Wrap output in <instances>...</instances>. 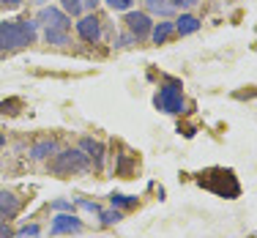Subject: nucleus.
Segmentation results:
<instances>
[{"label": "nucleus", "mask_w": 257, "mask_h": 238, "mask_svg": "<svg viewBox=\"0 0 257 238\" xmlns=\"http://www.w3.org/2000/svg\"><path fill=\"white\" fill-rule=\"evenodd\" d=\"M134 41H137V39H134L132 33H128V36H120V39H118V47H128V44H134Z\"/></svg>", "instance_id": "obj_25"}, {"label": "nucleus", "mask_w": 257, "mask_h": 238, "mask_svg": "<svg viewBox=\"0 0 257 238\" xmlns=\"http://www.w3.org/2000/svg\"><path fill=\"white\" fill-rule=\"evenodd\" d=\"M200 28H203V22L194 14H181L178 20H175V33L178 36H192V33H197Z\"/></svg>", "instance_id": "obj_10"}, {"label": "nucleus", "mask_w": 257, "mask_h": 238, "mask_svg": "<svg viewBox=\"0 0 257 238\" xmlns=\"http://www.w3.org/2000/svg\"><path fill=\"white\" fill-rule=\"evenodd\" d=\"M22 104V101L20 99H9V101H0V112H9V115H14V112H20V109H17V107H20Z\"/></svg>", "instance_id": "obj_20"}, {"label": "nucleus", "mask_w": 257, "mask_h": 238, "mask_svg": "<svg viewBox=\"0 0 257 238\" xmlns=\"http://www.w3.org/2000/svg\"><path fill=\"white\" fill-rule=\"evenodd\" d=\"M52 208L55 211H71V203H69V200H55Z\"/></svg>", "instance_id": "obj_23"}, {"label": "nucleus", "mask_w": 257, "mask_h": 238, "mask_svg": "<svg viewBox=\"0 0 257 238\" xmlns=\"http://www.w3.org/2000/svg\"><path fill=\"white\" fill-rule=\"evenodd\" d=\"M79 151H82L90 162H93V167H101V162H104V145L99 143V140L82 137V140H79Z\"/></svg>", "instance_id": "obj_9"}, {"label": "nucleus", "mask_w": 257, "mask_h": 238, "mask_svg": "<svg viewBox=\"0 0 257 238\" xmlns=\"http://www.w3.org/2000/svg\"><path fill=\"white\" fill-rule=\"evenodd\" d=\"M44 39H47V44H58V47H66V44H69V30L44 28Z\"/></svg>", "instance_id": "obj_13"}, {"label": "nucleus", "mask_w": 257, "mask_h": 238, "mask_svg": "<svg viewBox=\"0 0 257 238\" xmlns=\"http://www.w3.org/2000/svg\"><path fill=\"white\" fill-rule=\"evenodd\" d=\"M3 6H9V9H20L22 6V0H0Z\"/></svg>", "instance_id": "obj_26"}, {"label": "nucleus", "mask_w": 257, "mask_h": 238, "mask_svg": "<svg viewBox=\"0 0 257 238\" xmlns=\"http://www.w3.org/2000/svg\"><path fill=\"white\" fill-rule=\"evenodd\" d=\"M74 205H77L79 211H88V213H93V216H99V211H101V205H99V203H93V200H85V197L74 200Z\"/></svg>", "instance_id": "obj_17"}, {"label": "nucleus", "mask_w": 257, "mask_h": 238, "mask_svg": "<svg viewBox=\"0 0 257 238\" xmlns=\"http://www.w3.org/2000/svg\"><path fill=\"white\" fill-rule=\"evenodd\" d=\"M123 22H126L128 33H132L137 41L148 39V36H151V30H154V22H151V14H145V11H126Z\"/></svg>", "instance_id": "obj_4"}, {"label": "nucleus", "mask_w": 257, "mask_h": 238, "mask_svg": "<svg viewBox=\"0 0 257 238\" xmlns=\"http://www.w3.org/2000/svg\"><path fill=\"white\" fill-rule=\"evenodd\" d=\"M36 22H44V28H58V30H71V17L66 14L63 9H41L39 11V20Z\"/></svg>", "instance_id": "obj_6"}, {"label": "nucleus", "mask_w": 257, "mask_h": 238, "mask_svg": "<svg viewBox=\"0 0 257 238\" xmlns=\"http://www.w3.org/2000/svg\"><path fill=\"white\" fill-rule=\"evenodd\" d=\"M99 219H101V224H118L120 219H123V213H120L118 208H112V211H99Z\"/></svg>", "instance_id": "obj_16"}, {"label": "nucleus", "mask_w": 257, "mask_h": 238, "mask_svg": "<svg viewBox=\"0 0 257 238\" xmlns=\"http://www.w3.org/2000/svg\"><path fill=\"white\" fill-rule=\"evenodd\" d=\"M145 9H148L151 14H159V17H167L175 11L170 0H145Z\"/></svg>", "instance_id": "obj_14"}, {"label": "nucleus", "mask_w": 257, "mask_h": 238, "mask_svg": "<svg viewBox=\"0 0 257 238\" xmlns=\"http://www.w3.org/2000/svg\"><path fill=\"white\" fill-rule=\"evenodd\" d=\"M175 36V22H154V30H151V39L154 44H167L170 39Z\"/></svg>", "instance_id": "obj_11"}, {"label": "nucleus", "mask_w": 257, "mask_h": 238, "mask_svg": "<svg viewBox=\"0 0 257 238\" xmlns=\"http://www.w3.org/2000/svg\"><path fill=\"white\" fill-rule=\"evenodd\" d=\"M30 3H36V6H44V3H47V0H30Z\"/></svg>", "instance_id": "obj_28"}, {"label": "nucleus", "mask_w": 257, "mask_h": 238, "mask_svg": "<svg viewBox=\"0 0 257 238\" xmlns=\"http://www.w3.org/2000/svg\"><path fill=\"white\" fill-rule=\"evenodd\" d=\"M170 3H173V9H194L197 0H170Z\"/></svg>", "instance_id": "obj_22"}, {"label": "nucleus", "mask_w": 257, "mask_h": 238, "mask_svg": "<svg viewBox=\"0 0 257 238\" xmlns=\"http://www.w3.org/2000/svg\"><path fill=\"white\" fill-rule=\"evenodd\" d=\"M0 238H14V233H11V227L6 224V219H0Z\"/></svg>", "instance_id": "obj_24"}, {"label": "nucleus", "mask_w": 257, "mask_h": 238, "mask_svg": "<svg viewBox=\"0 0 257 238\" xmlns=\"http://www.w3.org/2000/svg\"><path fill=\"white\" fill-rule=\"evenodd\" d=\"M156 107L162 112H170V115H181L186 112V99H183V85L178 79H164V85L159 88L156 93Z\"/></svg>", "instance_id": "obj_3"}, {"label": "nucleus", "mask_w": 257, "mask_h": 238, "mask_svg": "<svg viewBox=\"0 0 257 238\" xmlns=\"http://www.w3.org/2000/svg\"><path fill=\"white\" fill-rule=\"evenodd\" d=\"M39 233H41L39 224H28V227L20 230V233H14V238H39Z\"/></svg>", "instance_id": "obj_19"}, {"label": "nucleus", "mask_w": 257, "mask_h": 238, "mask_svg": "<svg viewBox=\"0 0 257 238\" xmlns=\"http://www.w3.org/2000/svg\"><path fill=\"white\" fill-rule=\"evenodd\" d=\"M52 154H58V143H55V140H39V143L30 148V156L33 159H50Z\"/></svg>", "instance_id": "obj_12"}, {"label": "nucleus", "mask_w": 257, "mask_h": 238, "mask_svg": "<svg viewBox=\"0 0 257 238\" xmlns=\"http://www.w3.org/2000/svg\"><path fill=\"white\" fill-rule=\"evenodd\" d=\"M52 173L60 175V178H69V175H79V173H88L90 170V159L82 154L79 148H66L58 151L52 159Z\"/></svg>", "instance_id": "obj_2"}, {"label": "nucleus", "mask_w": 257, "mask_h": 238, "mask_svg": "<svg viewBox=\"0 0 257 238\" xmlns=\"http://www.w3.org/2000/svg\"><path fill=\"white\" fill-rule=\"evenodd\" d=\"M39 36L36 20H17V22H0V50L14 52L22 47H30Z\"/></svg>", "instance_id": "obj_1"}, {"label": "nucleus", "mask_w": 257, "mask_h": 238, "mask_svg": "<svg viewBox=\"0 0 257 238\" xmlns=\"http://www.w3.org/2000/svg\"><path fill=\"white\" fill-rule=\"evenodd\" d=\"M77 33L82 41H88V44H96V41L101 39V20L96 14H88L82 17V20L77 22Z\"/></svg>", "instance_id": "obj_7"}, {"label": "nucleus", "mask_w": 257, "mask_h": 238, "mask_svg": "<svg viewBox=\"0 0 257 238\" xmlns=\"http://www.w3.org/2000/svg\"><path fill=\"white\" fill-rule=\"evenodd\" d=\"M0 145H6V137H3V134H0Z\"/></svg>", "instance_id": "obj_29"}, {"label": "nucleus", "mask_w": 257, "mask_h": 238, "mask_svg": "<svg viewBox=\"0 0 257 238\" xmlns=\"http://www.w3.org/2000/svg\"><path fill=\"white\" fill-rule=\"evenodd\" d=\"M60 9H63L66 14L77 17L79 11H82V0H60Z\"/></svg>", "instance_id": "obj_18"}, {"label": "nucleus", "mask_w": 257, "mask_h": 238, "mask_svg": "<svg viewBox=\"0 0 257 238\" xmlns=\"http://www.w3.org/2000/svg\"><path fill=\"white\" fill-rule=\"evenodd\" d=\"M109 203H112V208H134V205H137V197H128V194H109Z\"/></svg>", "instance_id": "obj_15"}, {"label": "nucleus", "mask_w": 257, "mask_h": 238, "mask_svg": "<svg viewBox=\"0 0 257 238\" xmlns=\"http://www.w3.org/2000/svg\"><path fill=\"white\" fill-rule=\"evenodd\" d=\"M107 6H109L112 11H132L134 0H107Z\"/></svg>", "instance_id": "obj_21"}, {"label": "nucleus", "mask_w": 257, "mask_h": 238, "mask_svg": "<svg viewBox=\"0 0 257 238\" xmlns=\"http://www.w3.org/2000/svg\"><path fill=\"white\" fill-rule=\"evenodd\" d=\"M22 211V200L17 197L14 192H0V219H6V222H9V219H14L17 213Z\"/></svg>", "instance_id": "obj_8"}, {"label": "nucleus", "mask_w": 257, "mask_h": 238, "mask_svg": "<svg viewBox=\"0 0 257 238\" xmlns=\"http://www.w3.org/2000/svg\"><path fill=\"white\" fill-rule=\"evenodd\" d=\"M79 230H82V219L74 216L71 211H63V213H58V216L52 219L50 233L52 235H71V233H79Z\"/></svg>", "instance_id": "obj_5"}, {"label": "nucleus", "mask_w": 257, "mask_h": 238, "mask_svg": "<svg viewBox=\"0 0 257 238\" xmlns=\"http://www.w3.org/2000/svg\"><path fill=\"white\" fill-rule=\"evenodd\" d=\"M99 3H101V0H82V9H90V11H93Z\"/></svg>", "instance_id": "obj_27"}]
</instances>
